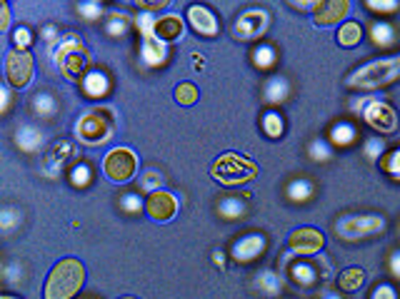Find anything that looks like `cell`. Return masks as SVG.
Returning <instances> with one entry per match:
<instances>
[{"label":"cell","instance_id":"277c9868","mask_svg":"<svg viewBox=\"0 0 400 299\" xmlns=\"http://www.w3.org/2000/svg\"><path fill=\"white\" fill-rule=\"evenodd\" d=\"M113 132H115V123H113V110H108V108L85 110L76 123L78 143L88 145V147L108 143L113 137Z\"/></svg>","mask_w":400,"mask_h":299},{"label":"cell","instance_id":"f6af8a7d","mask_svg":"<svg viewBox=\"0 0 400 299\" xmlns=\"http://www.w3.org/2000/svg\"><path fill=\"white\" fill-rule=\"evenodd\" d=\"M13 43H15V50H28L33 45V33H30L28 27H15Z\"/></svg>","mask_w":400,"mask_h":299},{"label":"cell","instance_id":"8fae6325","mask_svg":"<svg viewBox=\"0 0 400 299\" xmlns=\"http://www.w3.org/2000/svg\"><path fill=\"white\" fill-rule=\"evenodd\" d=\"M78 157V147L76 143H70V140H60L58 145H53V150H50L48 155H45V160L41 163V172L45 177H58L65 167L70 165V160H76Z\"/></svg>","mask_w":400,"mask_h":299},{"label":"cell","instance_id":"2e32d148","mask_svg":"<svg viewBox=\"0 0 400 299\" xmlns=\"http://www.w3.org/2000/svg\"><path fill=\"white\" fill-rule=\"evenodd\" d=\"M188 23L198 35H205V38H213L218 35V18L210 8L205 5H190L188 8Z\"/></svg>","mask_w":400,"mask_h":299},{"label":"cell","instance_id":"60d3db41","mask_svg":"<svg viewBox=\"0 0 400 299\" xmlns=\"http://www.w3.org/2000/svg\"><path fill=\"white\" fill-rule=\"evenodd\" d=\"M175 100H178L180 105H193V102L198 100V88H195L193 82H183V85L175 88Z\"/></svg>","mask_w":400,"mask_h":299},{"label":"cell","instance_id":"f5cc1de1","mask_svg":"<svg viewBox=\"0 0 400 299\" xmlns=\"http://www.w3.org/2000/svg\"><path fill=\"white\" fill-rule=\"evenodd\" d=\"M0 97H3V102H0V112H8V108H10V88H8V85L0 88Z\"/></svg>","mask_w":400,"mask_h":299},{"label":"cell","instance_id":"ee69618b","mask_svg":"<svg viewBox=\"0 0 400 299\" xmlns=\"http://www.w3.org/2000/svg\"><path fill=\"white\" fill-rule=\"evenodd\" d=\"M78 13L83 15L88 23H96V21H100V15H103V5H100V3H80V5H78Z\"/></svg>","mask_w":400,"mask_h":299},{"label":"cell","instance_id":"52a82bcc","mask_svg":"<svg viewBox=\"0 0 400 299\" xmlns=\"http://www.w3.org/2000/svg\"><path fill=\"white\" fill-rule=\"evenodd\" d=\"M386 230V217L383 215H343L335 222V235L348 242L373 237Z\"/></svg>","mask_w":400,"mask_h":299},{"label":"cell","instance_id":"f546056e","mask_svg":"<svg viewBox=\"0 0 400 299\" xmlns=\"http://www.w3.org/2000/svg\"><path fill=\"white\" fill-rule=\"evenodd\" d=\"M370 40L378 45V48H390L395 43V27L390 23H375L370 27Z\"/></svg>","mask_w":400,"mask_h":299},{"label":"cell","instance_id":"7bdbcfd3","mask_svg":"<svg viewBox=\"0 0 400 299\" xmlns=\"http://www.w3.org/2000/svg\"><path fill=\"white\" fill-rule=\"evenodd\" d=\"M363 152H366V157L370 160V163H375V160H383V152H386V143L380 140V137H370L366 143V147H363Z\"/></svg>","mask_w":400,"mask_h":299},{"label":"cell","instance_id":"11a10c76","mask_svg":"<svg viewBox=\"0 0 400 299\" xmlns=\"http://www.w3.org/2000/svg\"><path fill=\"white\" fill-rule=\"evenodd\" d=\"M193 68L195 70H203V68H205V58H203V55H193Z\"/></svg>","mask_w":400,"mask_h":299},{"label":"cell","instance_id":"ac0fdd59","mask_svg":"<svg viewBox=\"0 0 400 299\" xmlns=\"http://www.w3.org/2000/svg\"><path fill=\"white\" fill-rule=\"evenodd\" d=\"M15 147L23 150V152H38L45 143V132H43L38 125H21L15 130Z\"/></svg>","mask_w":400,"mask_h":299},{"label":"cell","instance_id":"6da1fadb","mask_svg":"<svg viewBox=\"0 0 400 299\" xmlns=\"http://www.w3.org/2000/svg\"><path fill=\"white\" fill-rule=\"evenodd\" d=\"M85 285V267L80 259L65 257L60 259L48 279H45V299H73Z\"/></svg>","mask_w":400,"mask_h":299},{"label":"cell","instance_id":"f907efd6","mask_svg":"<svg viewBox=\"0 0 400 299\" xmlns=\"http://www.w3.org/2000/svg\"><path fill=\"white\" fill-rule=\"evenodd\" d=\"M388 270H390V274H393L395 279H400V250H395L393 254H390V259H388Z\"/></svg>","mask_w":400,"mask_h":299},{"label":"cell","instance_id":"f35d334b","mask_svg":"<svg viewBox=\"0 0 400 299\" xmlns=\"http://www.w3.org/2000/svg\"><path fill=\"white\" fill-rule=\"evenodd\" d=\"M120 210L123 212H128V215H135V212H140L145 207V202H143V198H140L138 192H125L123 198H120Z\"/></svg>","mask_w":400,"mask_h":299},{"label":"cell","instance_id":"bcb514c9","mask_svg":"<svg viewBox=\"0 0 400 299\" xmlns=\"http://www.w3.org/2000/svg\"><path fill=\"white\" fill-rule=\"evenodd\" d=\"M41 35H43V40L48 43V48L53 50L58 45V43H60V30H58L56 25H43V30H41Z\"/></svg>","mask_w":400,"mask_h":299},{"label":"cell","instance_id":"b9f144b4","mask_svg":"<svg viewBox=\"0 0 400 299\" xmlns=\"http://www.w3.org/2000/svg\"><path fill=\"white\" fill-rule=\"evenodd\" d=\"M23 274H25V270H23L21 262H5L3 265V279H5V285H18V282H23Z\"/></svg>","mask_w":400,"mask_h":299},{"label":"cell","instance_id":"9f6ffc18","mask_svg":"<svg viewBox=\"0 0 400 299\" xmlns=\"http://www.w3.org/2000/svg\"><path fill=\"white\" fill-rule=\"evenodd\" d=\"M290 5L298 8V10H313V5H315V3H298V0H293Z\"/></svg>","mask_w":400,"mask_h":299},{"label":"cell","instance_id":"816d5d0a","mask_svg":"<svg viewBox=\"0 0 400 299\" xmlns=\"http://www.w3.org/2000/svg\"><path fill=\"white\" fill-rule=\"evenodd\" d=\"M0 13H3V18H0V33H8V27H10V8H8V3L0 5Z\"/></svg>","mask_w":400,"mask_h":299},{"label":"cell","instance_id":"cb8c5ba5","mask_svg":"<svg viewBox=\"0 0 400 299\" xmlns=\"http://www.w3.org/2000/svg\"><path fill=\"white\" fill-rule=\"evenodd\" d=\"M335 282H338V287L343 292H358L360 287L366 285V272L360 267H348V270H343L338 274Z\"/></svg>","mask_w":400,"mask_h":299},{"label":"cell","instance_id":"7a4b0ae2","mask_svg":"<svg viewBox=\"0 0 400 299\" xmlns=\"http://www.w3.org/2000/svg\"><path fill=\"white\" fill-rule=\"evenodd\" d=\"M50 55H53V62H56V68L60 70V75L65 77V80L76 82V80H83L85 77L90 55H88V50H85L83 40H80L78 35H73V33L63 35L60 43L50 50Z\"/></svg>","mask_w":400,"mask_h":299},{"label":"cell","instance_id":"7c38bea8","mask_svg":"<svg viewBox=\"0 0 400 299\" xmlns=\"http://www.w3.org/2000/svg\"><path fill=\"white\" fill-rule=\"evenodd\" d=\"M323 232H318L315 227H298L288 235L290 254H318L323 250Z\"/></svg>","mask_w":400,"mask_h":299},{"label":"cell","instance_id":"ffe728a7","mask_svg":"<svg viewBox=\"0 0 400 299\" xmlns=\"http://www.w3.org/2000/svg\"><path fill=\"white\" fill-rule=\"evenodd\" d=\"M253 289L260 292L263 297H280L283 292V277L276 272V270H260L253 279Z\"/></svg>","mask_w":400,"mask_h":299},{"label":"cell","instance_id":"44dd1931","mask_svg":"<svg viewBox=\"0 0 400 299\" xmlns=\"http://www.w3.org/2000/svg\"><path fill=\"white\" fill-rule=\"evenodd\" d=\"M83 90L88 97L100 100V97H105L111 93V80H108V75L103 70H88L83 77Z\"/></svg>","mask_w":400,"mask_h":299},{"label":"cell","instance_id":"9a60e30c","mask_svg":"<svg viewBox=\"0 0 400 299\" xmlns=\"http://www.w3.org/2000/svg\"><path fill=\"white\" fill-rule=\"evenodd\" d=\"M351 13V3L348 0H320L313 5V18L318 25H335Z\"/></svg>","mask_w":400,"mask_h":299},{"label":"cell","instance_id":"7402d4cb","mask_svg":"<svg viewBox=\"0 0 400 299\" xmlns=\"http://www.w3.org/2000/svg\"><path fill=\"white\" fill-rule=\"evenodd\" d=\"M263 95H265V102H270V105H280V102H285L290 95L288 77H283V75L270 77V80L265 82V88H263Z\"/></svg>","mask_w":400,"mask_h":299},{"label":"cell","instance_id":"5bb4252c","mask_svg":"<svg viewBox=\"0 0 400 299\" xmlns=\"http://www.w3.org/2000/svg\"><path fill=\"white\" fill-rule=\"evenodd\" d=\"M265 247H268L265 237L258 235V232H253V235H243V237L235 239L230 254H233V259L238 262V265H248V262L260 257L263 252H265Z\"/></svg>","mask_w":400,"mask_h":299},{"label":"cell","instance_id":"d6986e66","mask_svg":"<svg viewBox=\"0 0 400 299\" xmlns=\"http://www.w3.org/2000/svg\"><path fill=\"white\" fill-rule=\"evenodd\" d=\"M140 60L148 68H160L168 60V43L158 40V38H148L140 43Z\"/></svg>","mask_w":400,"mask_h":299},{"label":"cell","instance_id":"9c48e42d","mask_svg":"<svg viewBox=\"0 0 400 299\" xmlns=\"http://www.w3.org/2000/svg\"><path fill=\"white\" fill-rule=\"evenodd\" d=\"M33 55L28 50H10L5 55V80L10 88H28L30 80H33Z\"/></svg>","mask_w":400,"mask_h":299},{"label":"cell","instance_id":"603a6c76","mask_svg":"<svg viewBox=\"0 0 400 299\" xmlns=\"http://www.w3.org/2000/svg\"><path fill=\"white\" fill-rule=\"evenodd\" d=\"M290 279L300 287H313L318 282V267L313 262H296L290 265Z\"/></svg>","mask_w":400,"mask_h":299},{"label":"cell","instance_id":"91938a15","mask_svg":"<svg viewBox=\"0 0 400 299\" xmlns=\"http://www.w3.org/2000/svg\"><path fill=\"white\" fill-rule=\"evenodd\" d=\"M123 299H133V297H123Z\"/></svg>","mask_w":400,"mask_h":299},{"label":"cell","instance_id":"f1b7e54d","mask_svg":"<svg viewBox=\"0 0 400 299\" xmlns=\"http://www.w3.org/2000/svg\"><path fill=\"white\" fill-rule=\"evenodd\" d=\"M163 182H166V177H163L160 170H155V167H148V170H143L138 177V187L143 192H148V195L163 190Z\"/></svg>","mask_w":400,"mask_h":299},{"label":"cell","instance_id":"4dcf8cb0","mask_svg":"<svg viewBox=\"0 0 400 299\" xmlns=\"http://www.w3.org/2000/svg\"><path fill=\"white\" fill-rule=\"evenodd\" d=\"M360 38H363V27H360V23L348 21V23H343V25H340L338 43L343 45V48H353V45H358Z\"/></svg>","mask_w":400,"mask_h":299},{"label":"cell","instance_id":"db71d44e","mask_svg":"<svg viewBox=\"0 0 400 299\" xmlns=\"http://www.w3.org/2000/svg\"><path fill=\"white\" fill-rule=\"evenodd\" d=\"M318 299H343L340 292H333V289H323V292L318 294Z\"/></svg>","mask_w":400,"mask_h":299},{"label":"cell","instance_id":"6f0895ef","mask_svg":"<svg viewBox=\"0 0 400 299\" xmlns=\"http://www.w3.org/2000/svg\"><path fill=\"white\" fill-rule=\"evenodd\" d=\"M213 262H215V265H218V267L225 265V257H223V252H218V250L213 252Z\"/></svg>","mask_w":400,"mask_h":299},{"label":"cell","instance_id":"4fadbf2b","mask_svg":"<svg viewBox=\"0 0 400 299\" xmlns=\"http://www.w3.org/2000/svg\"><path fill=\"white\" fill-rule=\"evenodd\" d=\"M145 212H148L155 222H170V219L178 215V198L166 190L153 192V195H148V200H145Z\"/></svg>","mask_w":400,"mask_h":299},{"label":"cell","instance_id":"30bf717a","mask_svg":"<svg viewBox=\"0 0 400 299\" xmlns=\"http://www.w3.org/2000/svg\"><path fill=\"white\" fill-rule=\"evenodd\" d=\"M270 25V15L263 10V8H248V10H243L238 15V21H235V38H241V40H258L265 35Z\"/></svg>","mask_w":400,"mask_h":299},{"label":"cell","instance_id":"d4e9b609","mask_svg":"<svg viewBox=\"0 0 400 299\" xmlns=\"http://www.w3.org/2000/svg\"><path fill=\"white\" fill-rule=\"evenodd\" d=\"M358 140V130L353 123H335L331 128V143L338 147H351Z\"/></svg>","mask_w":400,"mask_h":299},{"label":"cell","instance_id":"ab89813d","mask_svg":"<svg viewBox=\"0 0 400 299\" xmlns=\"http://www.w3.org/2000/svg\"><path fill=\"white\" fill-rule=\"evenodd\" d=\"M155 15L153 13H140L138 18H135V25H138L140 35H143V40H148V38H155Z\"/></svg>","mask_w":400,"mask_h":299},{"label":"cell","instance_id":"8992f818","mask_svg":"<svg viewBox=\"0 0 400 299\" xmlns=\"http://www.w3.org/2000/svg\"><path fill=\"white\" fill-rule=\"evenodd\" d=\"M353 110L378 132L388 135V132L398 130V112L380 97H360L358 102H353Z\"/></svg>","mask_w":400,"mask_h":299},{"label":"cell","instance_id":"681fc988","mask_svg":"<svg viewBox=\"0 0 400 299\" xmlns=\"http://www.w3.org/2000/svg\"><path fill=\"white\" fill-rule=\"evenodd\" d=\"M135 5L140 8V13H153V10H163V8H168V0H160V3H143V0H138Z\"/></svg>","mask_w":400,"mask_h":299},{"label":"cell","instance_id":"484cf974","mask_svg":"<svg viewBox=\"0 0 400 299\" xmlns=\"http://www.w3.org/2000/svg\"><path fill=\"white\" fill-rule=\"evenodd\" d=\"M30 110H33L35 117H41V120H45V117H53L58 110V102L56 97L50 95V93H38V95L30 100Z\"/></svg>","mask_w":400,"mask_h":299},{"label":"cell","instance_id":"836d02e7","mask_svg":"<svg viewBox=\"0 0 400 299\" xmlns=\"http://www.w3.org/2000/svg\"><path fill=\"white\" fill-rule=\"evenodd\" d=\"M23 222V212L18 210V207H3L0 210V230L5 232V235H10V232L15 230V227H21Z\"/></svg>","mask_w":400,"mask_h":299},{"label":"cell","instance_id":"8d00e7d4","mask_svg":"<svg viewBox=\"0 0 400 299\" xmlns=\"http://www.w3.org/2000/svg\"><path fill=\"white\" fill-rule=\"evenodd\" d=\"M70 182H73V187H88L90 182H93V170H90L88 163H78L73 165V170H70Z\"/></svg>","mask_w":400,"mask_h":299},{"label":"cell","instance_id":"1f68e13d","mask_svg":"<svg viewBox=\"0 0 400 299\" xmlns=\"http://www.w3.org/2000/svg\"><path fill=\"white\" fill-rule=\"evenodd\" d=\"M276 62H278V53L273 45H258V48L253 50V65H256L258 70L276 68Z\"/></svg>","mask_w":400,"mask_h":299},{"label":"cell","instance_id":"7dc6e473","mask_svg":"<svg viewBox=\"0 0 400 299\" xmlns=\"http://www.w3.org/2000/svg\"><path fill=\"white\" fill-rule=\"evenodd\" d=\"M370 299H398V292H395L393 285H378L373 289Z\"/></svg>","mask_w":400,"mask_h":299},{"label":"cell","instance_id":"83f0119b","mask_svg":"<svg viewBox=\"0 0 400 299\" xmlns=\"http://www.w3.org/2000/svg\"><path fill=\"white\" fill-rule=\"evenodd\" d=\"M313 192H315V187H313L311 180H305V177H298V180H293V182L288 184L285 195H288L290 202H308V200L313 198Z\"/></svg>","mask_w":400,"mask_h":299},{"label":"cell","instance_id":"d590c367","mask_svg":"<svg viewBox=\"0 0 400 299\" xmlns=\"http://www.w3.org/2000/svg\"><path fill=\"white\" fill-rule=\"evenodd\" d=\"M308 157H311L313 163H328L333 157V150L325 140L315 137V140H311V145H308Z\"/></svg>","mask_w":400,"mask_h":299},{"label":"cell","instance_id":"e575fe53","mask_svg":"<svg viewBox=\"0 0 400 299\" xmlns=\"http://www.w3.org/2000/svg\"><path fill=\"white\" fill-rule=\"evenodd\" d=\"M263 132L268 137H280L283 135V130H285V125H283V117H280V112H276V110H270V112H265L263 115Z\"/></svg>","mask_w":400,"mask_h":299},{"label":"cell","instance_id":"c3c4849f","mask_svg":"<svg viewBox=\"0 0 400 299\" xmlns=\"http://www.w3.org/2000/svg\"><path fill=\"white\" fill-rule=\"evenodd\" d=\"M368 8L378 10V13H393V10H398V3L395 0H390V3H386V0H368Z\"/></svg>","mask_w":400,"mask_h":299},{"label":"cell","instance_id":"ba28073f","mask_svg":"<svg viewBox=\"0 0 400 299\" xmlns=\"http://www.w3.org/2000/svg\"><path fill=\"white\" fill-rule=\"evenodd\" d=\"M103 172L111 182H128L138 172V155L131 147L111 150L103 160Z\"/></svg>","mask_w":400,"mask_h":299},{"label":"cell","instance_id":"4316f807","mask_svg":"<svg viewBox=\"0 0 400 299\" xmlns=\"http://www.w3.org/2000/svg\"><path fill=\"white\" fill-rule=\"evenodd\" d=\"M245 200L243 198H223L221 204H218V215L223 219H228V222H235V219H241L245 215Z\"/></svg>","mask_w":400,"mask_h":299},{"label":"cell","instance_id":"3957f363","mask_svg":"<svg viewBox=\"0 0 400 299\" xmlns=\"http://www.w3.org/2000/svg\"><path fill=\"white\" fill-rule=\"evenodd\" d=\"M400 77V55L393 58H380L373 60L355 73L348 75V88L353 90H378L388 82H393Z\"/></svg>","mask_w":400,"mask_h":299},{"label":"cell","instance_id":"74e56055","mask_svg":"<svg viewBox=\"0 0 400 299\" xmlns=\"http://www.w3.org/2000/svg\"><path fill=\"white\" fill-rule=\"evenodd\" d=\"M380 167H383L388 175L393 177V180H398V182H400V147L393 150V152H388V155H383V163H380Z\"/></svg>","mask_w":400,"mask_h":299},{"label":"cell","instance_id":"d6a6232c","mask_svg":"<svg viewBox=\"0 0 400 299\" xmlns=\"http://www.w3.org/2000/svg\"><path fill=\"white\" fill-rule=\"evenodd\" d=\"M128 27H131V18L125 13H111L108 15V21H105V33L111 35V38L125 35L128 33Z\"/></svg>","mask_w":400,"mask_h":299},{"label":"cell","instance_id":"680465c9","mask_svg":"<svg viewBox=\"0 0 400 299\" xmlns=\"http://www.w3.org/2000/svg\"><path fill=\"white\" fill-rule=\"evenodd\" d=\"M0 299H18V297H10V294H5V297H0Z\"/></svg>","mask_w":400,"mask_h":299},{"label":"cell","instance_id":"5b68a950","mask_svg":"<svg viewBox=\"0 0 400 299\" xmlns=\"http://www.w3.org/2000/svg\"><path fill=\"white\" fill-rule=\"evenodd\" d=\"M213 177L225 187H238V184L250 182L253 177L258 175V165L253 160L243 155H235V152H225L213 163Z\"/></svg>","mask_w":400,"mask_h":299},{"label":"cell","instance_id":"e0dca14e","mask_svg":"<svg viewBox=\"0 0 400 299\" xmlns=\"http://www.w3.org/2000/svg\"><path fill=\"white\" fill-rule=\"evenodd\" d=\"M186 33V23L183 18L175 13H168V15H160L158 21H155V38L163 43H175L183 38Z\"/></svg>","mask_w":400,"mask_h":299}]
</instances>
